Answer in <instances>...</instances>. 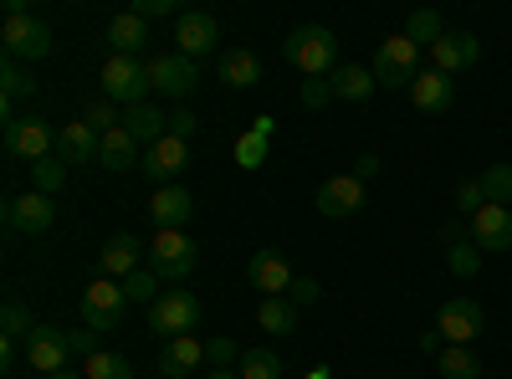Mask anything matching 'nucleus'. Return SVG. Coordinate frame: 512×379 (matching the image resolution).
Masks as SVG:
<instances>
[{"label":"nucleus","mask_w":512,"mask_h":379,"mask_svg":"<svg viewBox=\"0 0 512 379\" xmlns=\"http://www.w3.org/2000/svg\"><path fill=\"white\" fill-rule=\"evenodd\" d=\"M364 205H369V195H364L359 175H333L318 185V216H328V221H349Z\"/></svg>","instance_id":"13"},{"label":"nucleus","mask_w":512,"mask_h":379,"mask_svg":"<svg viewBox=\"0 0 512 379\" xmlns=\"http://www.w3.org/2000/svg\"><path fill=\"white\" fill-rule=\"evenodd\" d=\"M98 144H103V134L93 129V123H62L57 129V159L62 164H88V159H98Z\"/></svg>","instance_id":"22"},{"label":"nucleus","mask_w":512,"mask_h":379,"mask_svg":"<svg viewBox=\"0 0 512 379\" xmlns=\"http://www.w3.org/2000/svg\"><path fill=\"white\" fill-rule=\"evenodd\" d=\"M0 98L16 103V98H36V77L21 67V62H6L0 67Z\"/></svg>","instance_id":"34"},{"label":"nucleus","mask_w":512,"mask_h":379,"mask_svg":"<svg viewBox=\"0 0 512 379\" xmlns=\"http://www.w3.org/2000/svg\"><path fill=\"white\" fill-rule=\"evenodd\" d=\"M52 221H57V200H52V195L31 190V195H11V200H6V226L21 231V236L52 231Z\"/></svg>","instance_id":"14"},{"label":"nucleus","mask_w":512,"mask_h":379,"mask_svg":"<svg viewBox=\"0 0 512 379\" xmlns=\"http://www.w3.org/2000/svg\"><path fill=\"white\" fill-rule=\"evenodd\" d=\"M287 298H292L297 308H308V303H318V298H323V287H318V277H297Z\"/></svg>","instance_id":"46"},{"label":"nucleus","mask_w":512,"mask_h":379,"mask_svg":"<svg viewBox=\"0 0 512 379\" xmlns=\"http://www.w3.org/2000/svg\"><path fill=\"white\" fill-rule=\"evenodd\" d=\"M405 36L415 41V47H436V41L446 36V26H441V16H436L431 6H420V11H410V21H405Z\"/></svg>","instance_id":"32"},{"label":"nucleus","mask_w":512,"mask_h":379,"mask_svg":"<svg viewBox=\"0 0 512 379\" xmlns=\"http://www.w3.org/2000/svg\"><path fill=\"white\" fill-rule=\"evenodd\" d=\"M436 328H441L446 344H466V349H472L482 339V328H487V313H482L477 298H446L441 313H436Z\"/></svg>","instance_id":"9"},{"label":"nucleus","mask_w":512,"mask_h":379,"mask_svg":"<svg viewBox=\"0 0 512 379\" xmlns=\"http://www.w3.org/2000/svg\"><path fill=\"white\" fill-rule=\"evenodd\" d=\"M108 47H113L118 57H139V52L149 47V21L134 16V11L113 16V21H108Z\"/></svg>","instance_id":"24"},{"label":"nucleus","mask_w":512,"mask_h":379,"mask_svg":"<svg viewBox=\"0 0 512 379\" xmlns=\"http://www.w3.org/2000/svg\"><path fill=\"white\" fill-rule=\"evenodd\" d=\"M221 82H226V88H236V93L256 88V82H262V62H256V52H246V47L226 52L221 57Z\"/></svg>","instance_id":"28"},{"label":"nucleus","mask_w":512,"mask_h":379,"mask_svg":"<svg viewBox=\"0 0 512 379\" xmlns=\"http://www.w3.org/2000/svg\"><path fill=\"white\" fill-rule=\"evenodd\" d=\"M236 359H241V354H236L231 339H210V344H205V364H210V369H231Z\"/></svg>","instance_id":"44"},{"label":"nucleus","mask_w":512,"mask_h":379,"mask_svg":"<svg viewBox=\"0 0 512 379\" xmlns=\"http://www.w3.org/2000/svg\"><path fill=\"white\" fill-rule=\"evenodd\" d=\"M11 379H26V374H11Z\"/></svg>","instance_id":"56"},{"label":"nucleus","mask_w":512,"mask_h":379,"mask_svg":"<svg viewBox=\"0 0 512 379\" xmlns=\"http://www.w3.org/2000/svg\"><path fill=\"white\" fill-rule=\"evenodd\" d=\"M436 236H441V246H456V241H472V226H466L461 216H446V221L436 226Z\"/></svg>","instance_id":"47"},{"label":"nucleus","mask_w":512,"mask_h":379,"mask_svg":"<svg viewBox=\"0 0 512 379\" xmlns=\"http://www.w3.org/2000/svg\"><path fill=\"white\" fill-rule=\"evenodd\" d=\"M477 185H482L487 205H512V164H487L477 175Z\"/></svg>","instance_id":"31"},{"label":"nucleus","mask_w":512,"mask_h":379,"mask_svg":"<svg viewBox=\"0 0 512 379\" xmlns=\"http://www.w3.org/2000/svg\"><path fill=\"white\" fill-rule=\"evenodd\" d=\"M205 379H241V374H236V369H210Z\"/></svg>","instance_id":"54"},{"label":"nucleus","mask_w":512,"mask_h":379,"mask_svg":"<svg viewBox=\"0 0 512 379\" xmlns=\"http://www.w3.org/2000/svg\"><path fill=\"white\" fill-rule=\"evenodd\" d=\"M98 339H103V333H93V328H72V333H67L72 359H82V364H88L93 354H103V344H98Z\"/></svg>","instance_id":"43"},{"label":"nucleus","mask_w":512,"mask_h":379,"mask_svg":"<svg viewBox=\"0 0 512 379\" xmlns=\"http://www.w3.org/2000/svg\"><path fill=\"white\" fill-rule=\"evenodd\" d=\"M139 170L149 175V185H154V190L175 185V180L190 170V144H185V139H175V134H164L159 144H149V149H144V164H139Z\"/></svg>","instance_id":"10"},{"label":"nucleus","mask_w":512,"mask_h":379,"mask_svg":"<svg viewBox=\"0 0 512 379\" xmlns=\"http://www.w3.org/2000/svg\"><path fill=\"white\" fill-rule=\"evenodd\" d=\"M200 364H205V344L195 339V333H185V339H169L164 354H159V374H169V379H185V374L200 369Z\"/></svg>","instance_id":"25"},{"label":"nucleus","mask_w":512,"mask_h":379,"mask_svg":"<svg viewBox=\"0 0 512 379\" xmlns=\"http://www.w3.org/2000/svg\"><path fill=\"white\" fill-rule=\"evenodd\" d=\"M328 82H333V98H344V103H369V98H374V88H379L374 72H369V67H359V62H354V67H338Z\"/></svg>","instance_id":"27"},{"label":"nucleus","mask_w":512,"mask_h":379,"mask_svg":"<svg viewBox=\"0 0 512 379\" xmlns=\"http://www.w3.org/2000/svg\"><path fill=\"white\" fill-rule=\"evenodd\" d=\"M236 159H241V170H262V159H267V139L262 134H241L236 139Z\"/></svg>","instance_id":"41"},{"label":"nucleus","mask_w":512,"mask_h":379,"mask_svg":"<svg viewBox=\"0 0 512 379\" xmlns=\"http://www.w3.org/2000/svg\"><path fill=\"white\" fill-rule=\"evenodd\" d=\"M323 103H333V82L328 77H308L303 82V108H323Z\"/></svg>","instance_id":"45"},{"label":"nucleus","mask_w":512,"mask_h":379,"mask_svg":"<svg viewBox=\"0 0 512 379\" xmlns=\"http://www.w3.org/2000/svg\"><path fill=\"white\" fill-rule=\"evenodd\" d=\"M410 103L420 108V113H446L451 103H456V82L446 77V72H415V82H410Z\"/></svg>","instance_id":"21"},{"label":"nucleus","mask_w":512,"mask_h":379,"mask_svg":"<svg viewBox=\"0 0 512 379\" xmlns=\"http://www.w3.org/2000/svg\"><path fill=\"white\" fill-rule=\"evenodd\" d=\"M0 364H6V369L16 364V339H0Z\"/></svg>","instance_id":"51"},{"label":"nucleus","mask_w":512,"mask_h":379,"mask_svg":"<svg viewBox=\"0 0 512 379\" xmlns=\"http://www.w3.org/2000/svg\"><path fill=\"white\" fill-rule=\"evenodd\" d=\"M175 41H180V57L200 62V57L216 52L221 26H216V16H210V11H180V31H175Z\"/></svg>","instance_id":"15"},{"label":"nucleus","mask_w":512,"mask_h":379,"mask_svg":"<svg viewBox=\"0 0 512 379\" xmlns=\"http://www.w3.org/2000/svg\"><path fill=\"white\" fill-rule=\"evenodd\" d=\"M446 272H451V277H477V272H482V246H477V241L446 246Z\"/></svg>","instance_id":"33"},{"label":"nucleus","mask_w":512,"mask_h":379,"mask_svg":"<svg viewBox=\"0 0 512 379\" xmlns=\"http://www.w3.org/2000/svg\"><path fill=\"white\" fill-rule=\"evenodd\" d=\"M154 282H159V277H154L149 267H139L134 277H123V298H128V303H149V308H154V303H159V298H154Z\"/></svg>","instance_id":"39"},{"label":"nucleus","mask_w":512,"mask_h":379,"mask_svg":"<svg viewBox=\"0 0 512 379\" xmlns=\"http://www.w3.org/2000/svg\"><path fill=\"white\" fill-rule=\"evenodd\" d=\"M82 374H88V379H134V364H128L123 354H93L88 364H82Z\"/></svg>","instance_id":"36"},{"label":"nucleus","mask_w":512,"mask_h":379,"mask_svg":"<svg viewBox=\"0 0 512 379\" xmlns=\"http://www.w3.org/2000/svg\"><path fill=\"white\" fill-rule=\"evenodd\" d=\"M26 364L36 374H57V369H72V344H67V333L62 328H47V323H36L26 333Z\"/></svg>","instance_id":"12"},{"label":"nucleus","mask_w":512,"mask_h":379,"mask_svg":"<svg viewBox=\"0 0 512 379\" xmlns=\"http://www.w3.org/2000/svg\"><path fill=\"white\" fill-rule=\"evenodd\" d=\"M477 57H482V41H477L472 31H446L436 47H431V62H436V72H446V77L477 67Z\"/></svg>","instance_id":"17"},{"label":"nucleus","mask_w":512,"mask_h":379,"mask_svg":"<svg viewBox=\"0 0 512 379\" xmlns=\"http://www.w3.org/2000/svg\"><path fill=\"white\" fill-rule=\"evenodd\" d=\"M0 328H6V339H26V333L36 328L31 323V308L21 298H6V308H0Z\"/></svg>","instance_id":"38"},{"label":"nucleus","mask_w":512,"mask_h":379,"mask_svg":"<svg viewBox=\"0 0 512 379\" xmlns=\"http://www.w3.org/2000/svg\"><path fill=\"white\" fill-rule=\"evenodd\" d=\"M82 123H93L98 134H108V129H123V113H118V103L98 98V103H88V113H82Z\"/></svg>","instance_id":"40"},{"label":"nucleus","mask_w":512,"mask_h":379,"mask_svg":"<svg viewBox=\"0 0 512 379\" xmlns=\"http://www.w3.org/2000/svg\"><path fill=\"white\" fill-rule=\"evenodd\" d=\"M451 205H456V216H477V210L487 205V200H482V185H477V180H461L456 195H451Z\"/></svg>","instance_id":"42"},{"label":"nucleus","mask_w":512,"mask_h":379,"mask_svg":"<svg viewBox=\"0 0 512 379\" xmlns=\"http://www.w3.org/2000/svg\"><path fill=\"white\" fill-rule=\"evenodd\" d=\"M436 369H441V379H477L482 374V354L466 349V344H446L436 354Z\"/></svg>","instance_id":"29"},{"label":"nucleus","mask_w":512,"mask_h":379,"mask_svg":"<svg viewBox=\"0 0 512 379\" xmlns=\"http://www.w3.org/2000/svg\"><path fill=\"white\" fill-rule=\"evenodd\" d=\"M303 379H328V369H308V374H303Z\"/></svg>","instance_id":"55"},{"label":"nucleus","mask_w":512,"mask_h":379,"mask_svg":"<svg viewBox=\"0 0 512 379\" xmlns=\"http://www.w3.org/2000/svg\"><path fill=\"white\" fill-rule=\"evenodd\" d=\"M379 170H384V164H379V154H359V170H354L359 180H374Z\"/></svg>","instance_id":"50"},{"label":"nucleus","mask_w":512,"mask_h":379,"mask_svg":"<svg viewBox=\"0 0 512 379\" xmlns=\"http://www.w3.org/2000/svg\"><path fill=\"white\" fill-rule=\"evenodd\" d=\"M282 57L303 77H333L338 72V36L328 26H297L282 41Z\"/></svg>","instance_id":"1"},{"label":"nucleus","mask_w":512,"mask_h":379,"mask_svg":"<svg viewBox=\"0 0 512 379\" xmlns=\"http://www.w3.org/2000/svg\"><path fill=\"white\" fill-rule=\"evenodd\" d=\"M415 62H420V47L400 31V36H390V41H379V52H374V62H369V72H374V82L379 88H390V93H410V82H415Z\"/></svg>","instance_id":"4"},{"label":"nucleus","mask_w":512,"mask_h":379,"mask_svg":"<svg viewBox=\"0 0 512 379\" xmlns=\"http://www.w3.org/2000/svg\"><path fill=\"white\" fill-rule=\"evenodd\" d=\"M123 313H128L123 282H113V277H98V282H88V287H82V328L108 333V328H118V323H123Z\"/></svg>","instance_id":"8"},{"label":"nucleus","mask_w":512,"mask_h":379,"mask_svg":"<svg viewBox=\"0 0 512 379\" xmlns=\"http://www.w3.org/2000/svg\"><path fill=\"white\" fill-rule=\"evenodd\" d=\"M149 93H154L149 88V62L108 52V62H103V98L118 103V108H139V103H149Z\"/></svg>","instance_id":"3"},{"label":"nucleus","mask_w":512,"mask_h":379,"mask_svg":"<svg viewBox=\"0 0 512 379\" xmlns=\"http://www.w3.org/2000/svg\"><path fill=\"white\" fill-rule=\"evenodd\" d=\"M0 47H6V62H41L52 52V26L36 21L31 11L26 16H6V26H0Z\"/></svg>","instance_id":"6"},{"label":"nucleus","mask_w":512,"mask_h":379,"mask_svg":"<svg viewBox=\"0 0 512 379\" xmlns=\"http://www.w3.org/2000/svg\"><path fill=\"white\" fill-rule=\"evenodd\" d=\"M149 328L159 333V339H185V333L200 328V298L185 292V287L159 292V303L149 308Z\"/></svg>","instance_id":"5"},{"label":"nucleus","mask_w":512,"mask_h":379,"mask_svg":"<svg viewBox=\"0 0 512 379\" xmlns=\"http://www.w3.org/2000/svg\"><path fill=\"white\" fill-rule=\"evenodd\" d=\"M256 323L282 339V333L297 328V303H292V298H262V308H256Z\"/></svg>","instance_id":"30"},{"label":"nucleus","mask_w":512,"mask_h":379,"mask_svg":"<svg viewBox=\"0 0 512 379\" xmlns=\"http://www.w3.org/2000/svg\"><path fill=\"white\" fill-rule=\"evenodd\" d=\"M6 154H11V159H26V164L52 159V154H57V129H52L47 118H36V113L11 118V123H6Z\"/></svg>","instance_id":"7"},{"label":"nucleus","mask_w":512,"mask_h":379,"mask_svg":"<svg viewBox=\"0 0 512 379\" xmlns=\"http://www.w3.org/2000/svg\"><path fill=\"white\" fill-rule=\"evenodd\" d=\"M472 241L482 251H512V205H482L472 216Z\"/></svg>","instance_id":"18"},{"label":"nucleus","mask_w":512,"mask_h":379,"mask_svg":"<svg viewBox=\"0 0 512 379\" xmlns=\"http://www.w3.org/2000/svg\"><path fill=\"white\" fill-rule=\"evenodd\" d=\"M149 216H154V231H185V221L195 216V195L185 185H164L149 195Z\"/></svg>","instance_id":"16"},{"label":"nucleus","mask_w":512,"mask_h":379,"mask_svg":"<svg viewBox=\"0 0 512 379\" xmlns=\"http://www.w3.org/2000/svg\"><path fill=\"white\" fill-rule=\"evenodd\" d=\"M149 262V246L139 241V236H128V231H118L108 246H103V272L113 277V282H123V277H134L139 267Z\"/></svg>","instance_id":"20"},{"label":"nucleus","mask_w":512,"mask_h":379,"mask_svg":"<svg viewBox=\"0 0 512 379\" xmlns=\"http://www.w3.org/2000/svg\"><path fill=\"white\" fill-rule=\"evenodd\" d=\"M420 349L425 354H441V333H420Z\"/></svg>","instance_id":"52"},{"label":"nucleus","mask_w":512,"mask_h":379,"mask_svg":"<svg viewBox=\"0 0 512 379\" xmlns=\"http://www.w3.org/2000/svg\"><path fill=\"white\" fill-rule=\"evenodd\" d=\"M195 82H200V67L190 57H180V52H159L149 62V88L164 93V98H190Z\"/></svg>","instance_id":"11"},{"label":"nucleus","mask_w":512,"mask_h":379,"mask_svg":"<svg viewBox=\"0 0 512 379\" xmlns=\"http://www.w3.org/2000/svg\"><path fill=\"white\" fill-rule=\"evenodd\" d=\"M139 139L134 134H128V129H108L103 134V144H98V164H103V170H113V175H123V170H139Z\"/></svg>","instance_id":"23"},{"label":"nucleus","mask_w":512,"mask_h":379,"mask_svg":"<svg viewBox=\"0 0 512 379\" xmlns=\"http://www.w3.org/2000/svg\"><path fill=\"white\" fill-rule=\"evenodd\" d=\"M195 129H200V123H195V113L190 108H180V113H169V134H175V139H195Z\"/></svg>","instance_id":"48"},{"label":"nucleus","mask_w":512,"mask_h":379,"mask_svg":"<svg viewBox=\"0 0 512 379\" xmlns=\"http://www.w3.org/2000/svg\"><path fill=\"white\" fill-rule=\"evenodd\" d=\"M195 262H200V246H195L185 231H154L144 267H149L159 282H185V277H195Z\"/></svg>","instance_id":"2"},{"label":"nucleus","mask_w":512,"mask_h":379,"mask_svg":"<svg viewBox=\"0 0 512 379\" xmlns=\"http://www.w3.org/2000/svg\"><path fill=\"white\" fill-rule=\"evenodd\" d=\"M47 379H88L82 369H57V374H47Z\"/></svg>","instance_id":"53"},{"label":"nucleus","mask_w":512,"mask_h":379,"mask_svg":"<svg viewBox=\"0 0 512 379\" xmlns=\"http://www.w3.org/2000/svg\"><path fill=\"white\" fill-rule=\"evenodd\" d=\"M67 185V164L52 154V159H41V164H31V190H41V195H57Z\"/></svg>","instance_id":"37"},{"label":"nucleus","mask_w":512,"mask_h":379,"mask_svg":"<svg viewBox=\"0 0 512 379\" xmlns=\"http://www.w3.org/2000/svg\"><path fill=\"white\" fill-rule=\"evenodd\" d=\"M123 129L149 149V144H159V139L169 134V118H164L154 103H139V108H123Z\"/></svg>","instance_id":"26"},{"label":"nucleus","mask_w":512,"mask_h":379,"mask_svg":"<svg viewBox=\"0 0 512 379\" xmlns=\"http://www.w3.org/2000/svg\"><path fill=\"white\" fill-rule=\"evenodd\" d=\"M236 374H241V379H282V359H277L272 349H246Z\"/></svg>","instance_id":"35"},{"label":"nucleus","mask_w":512,"mask_h":379,"mask_svg":"<svg viewBox=\"0 0 512 379\" xmlns=\"http://www.w3.org/2000/svg\"><path fill=\"white\" fill-rule=\"evenodd\" d=\"M169 11H175V0H139V6H134V16H144V21H159Z\"/></svg>","instance_id":"49"},{"label":"nucleus","mask_w":512,"mask_h":379,"mask_svg":"<svg viewBox=\"0 0 512 379\" xmlns=\"http://www.w3.org/2000/svg\"><path fill=\"white\" fill-rule=\"evenodd\" d=\"M246 277H251V287H262L267 298H287L292 282H297L287 257H277V251H256V257L246 262Z\"/></svg>","instance_id":"19"}]
</instances>
